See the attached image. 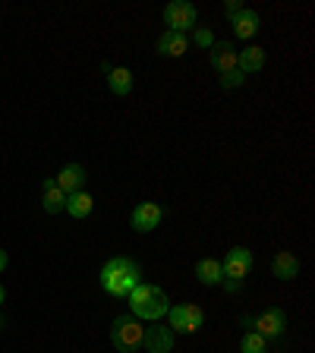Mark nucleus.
Returning <instances> with one entry per match:
<instances>
[{"label": "nucleus", "instance_id": "obj_24", "mask_svg": "<svg viewBox=\"0 0 315 353\" xmlns=\"http://www.w3.org/2000/svg\"><path fill=\"white\" fill-rule=\"evenodd\" d=\"M240 10H243V3H240V0H227V3H224V13H227V16L240 13Z\"/></svg>", "mask_w": 315, "mask_h": 353}, {"label": "nucleus", "instance_id": "obj_3", "mask_svg": "<svg viewBox=\"0 0 315 353\" xmlns=\"http://www.w3.org/2000/svg\"><path fill=\"white\" fill-rule=\"evenodd\" d=\"M142 338H145V322H139L136 316L123 312L110 322V344L120 353H136L142 350Z\"/></svg>", "mask_w": 315, "mask_h": 353}, {"label": "nucleus", "instance_id": "obj_1", "mask_svg": "<svg viewBox=\"0 0 315 353\" xmlns=\"http://www.w3.org/2000/svg\"><path fill=\"white\" fill-rule=\"evenodd\" d=\"M145 281V272L142 265L130 256H114L101 265V274H98V284L108 296H117V300H126V296L136 290V287Z\"/></svg>", "mask_w": 315, "mask_h": 353}, {"label": "nucleus", "instance_id": "obj_28", "mask_svg": "<svg viewBox=\"0 0 315 353\" xmlns=\"http://www.w3.org/2000/svg\"><path fill=\"white\" fill-rule=\"evenodd\" d=\"M3 300H7V290H3V284H0V306H3Z\"/></svg>", "mask_w": 315, "mask_h": 353}, {"label": "nucleus", "instance_id": "obj_26", "mask_svg": "<svg viewBox=\"0 0 315 353\" xmlns=\"http://www.w3.org/2000/svg\"><path fill=\"white\" fill-rule=\"evenodd\" d=\"M110 70H114V63H110V60H101V73H104V76H108V73H110Z\"/></svg>", "mask_w": 315, "mask_h": 353}, {"label": "nucleus", "instance_id": "obj_23", "mask_svg": "<svg viewBox=\"0 0 315 353\" xmlns=\"http://www.w3.org/2000/svg\"><path fill=\"white\" fill-rule=\"evenodd\" d=\"M221 284H224V290H227V294H240V290H243V281H221Z\"/></svg>", "mask_w": 315, "mask_h": 353}, {"label": "nucleus", "instance_id": "obj_29", "mask_svg": "<svg viewBox=\"0 0 315 353\" xmlns=\"http://www.w3.org/2000/svg\"><path fill=\"white\" fill-rule=\"evenodd\" d=\"M0 328H3V316H0Z\"/></svg>", "mask_w": 315, "mask_h": 353}, {"label": "nucleus", "instance_id": "obj_8", "mask_svg": "<svg viewBox=\"0 0 315 353\" xmlns=\"http://www.w3.org/2000/svg\"><path fill=\"white\" fill-rule=\"evenodd\" d=\"M161 221H164V208L158 202H139L130 212V228L136 234H152V230L161 228Z\"/></svg>", "mask_w": 315, "mask_h": 353}, {"label": "nucleus", "instance_id": "obj_21", "mask_svg": "<svg viewBox=\"0 0 315 353\" xmlns=\"http://www.w3.org/2000/svg\"><path fill=\"white\" fill-rule=\"evenodd\" d=\"M192 41H196V48H202V51H212L214 32L205 29V26H196V29H192Z\"/></svg>", "mask_w": 315, "mask_h": 353}, {"label": "nucleus", "instance_id": "obj_4", "mask_svg": "<svg viewBox=\"0 0 315 353\" xmlns=\"http://www.w3.org/2000/svg\"><path fill=\"white\" fill-rule=\"evenodd\" d=\"M167 328L174 334H196L205 325V309L196 306V303H176V306L167 309Z\"/></svg>", "mask_w": 315, "mask_h": 353}, {"label": "nucleus", "instance_id": "obj_22", "mask_svg": "<svg viewBox=\"0 0 315 353\" xmlns=\"http://www.w3.org/2000/svg\"><path fill=\"white\" fill-rule=\"evenodd\" d=\"M243 82H246V73H240V70H230V73H221L218 76V85L221 88H240Z\"/></svg>", "mask_w": 315, "mask_h": 353}, {"label": "nucleus", "instance_id": "obj_10", "mask_svg": "<svg viewBox=\"0 0 315 353\" xmlns=\"http://www.w3.org/2000/svg\"><path fill=\"white\" fill-rule=\"evenodd\" d=\"M227 22H230V29H234V38H240V41H250V38H256L258 26H262V16H258L256 10L243 7L240 13L227 16Z\"/></svg>", "mask_w": 315, "mask_h": 353}, {"label": "nucleus", "instance_id": "obj_11", "mask_svg": "<svg viewBox=\"0 0 315 353\" xmlns=\"http://www.w3.org/2000/svg\"><path fill=\"white\" fill-rule=\"evenodd\" d=\"M190 51V35H180V32H167L164 29L154 41V54L158 57H183Z\"/></svg>", "mask_w": 315, "mask_h": 353}, {"label": "nucleus", "instance_id": "obj_25", "mask_svg": "<svg viewBox=\"0 0 315 353\" xmlns=\"http://www.w3.org/2000/svg\"><path fill=\"white\" fill-rule=\"evenodd\" d=\"M7 265H10V256H7V250H0V272H7Z\"/></svg>", "mask_w": 315, "mask_h": 353}, {"label": "nucleus", "instance_id": "obj_15", "mask_svg": "<svg viewBox=\"0 0 315 353\" xmlns=\"http://www.w3.org/2000/svg\"><path fill=\"white\" fill-rule=\"evenodd\" d=\"M63 212L70 214V218H76V221H85L88 214L95 212V196H92V192H85V190L70 192V196H66Z\"/></svg>", "mask_w": 315, "mask_h": 353}, {"label": "nucleus", "instance_id": "obj_7", "mask_svg": "<svg viewBox=\"0 0 315 353\" xmlns=\"http://www.w3.org/2000/svg\"><path fill=\"white\" fill-rule=\"evenodd\" d=\"M252 331L256 334H262L265 341H278L281 334L287 331V312L278 306L265 309V312H258V316H252Z\"/></svg>", "mask_w": 315, "mask_h": 353}, {"label": "nucleus", "instance_id": "obj_12", "mask_svg": "<svg viewBox=\"0 0 315 353\" xmlns=\"http://www.w3.org/2000/svg\"><path fill=\"white\" fill-rule=\"evenodd\" d=\"M208 63H212L214 73H230V70H236V51L230 41H214L212 51H208Z\"/></svg>", "mask_w": 315, "mask_h": 353}, {"label": "nucleus", "instance_id": "obj_19", "mask_svg": "<svg viewBox=\"0 0 315 353\" xmlns=\"http://www.w3.org/2000/svg\"><path fill=\"white\" fill-rule=\"evenodd\" d=\"M196 281L199 284H205V287H218L221 281H224L218 259H199L196 262Z\"/></svg>", "mask_w": 315, "mask_h": 353}, {"label": "nucleus", "instance_id": "obj_14", "mask_svg": "<svg viewBox=\"0 0 315 353\" xmlns=\"http://www.w3.org/2000/svg\"><path fill=\"white\" fill-rule=\"evenodd\" d=\"M236 70L246 73V76L262 73L265 70V48H258V44H246L243 51H236Z\"/></svg>", "mask_w": 315, "mask_h": 353}, {"label": "nucleus", "instance_id": "obj_5", "mask_svg": "<svg viewBox=\"0 0 315 353\" xmlns=\"http://www.w3.org/2000/svg\"><path fill=\"white\" fill-rule=\"evenodd\" d=\"M161 19H164V26H167V32L186 35V32H192L199 26V7L190 3V0H170L167 7H164Z\"/></svg>", "mask_w": 315, "mask_h": 353}, {"label": "nucleus", "instance_id": "obj_9", "mask_svg": "<svg viewBox=\"0 0 315 353\" xmlns=\"http://www.w3.org/2000/svg\"><path fill=\"white\" fill-rule=\"evenodd\" d=\"M142 347H145L148 353H174L176 334L164 322H152V325H145V338H142Z\"/></svg>", "mask_w": 315, "mask_h": 353}, {"label": "nucleus", "instance_id": "obj_6", "mask_svg": "<svg viewBox=\"0 0 315 353\" xmlns=\"http://www.w3.org/2000/svg\"><path fill=\"white\" fill-rule=\"evenodd\" d=\"M250 272H252V250L250 246H230L227 256L221 259L224 281H246Z\"/></svg>", "mask_w": 315, "mask_h": 353}, {"label": "nucleus", "instance_id": "obj_18", "mask_svg": "<svg viewBox=\"0 0 315 353\" xmlns=\"http://www.w3.org/2000/svg\"><path fill=\"white\" fill-rule=\"evenodd\" d=\"M272 272L278 281H294L296 274H300V259H296L294 252H278L272 262Z\"/></svg>", "mask_w": 315, "mask_h": 353}, {"label": "nucleus", "instance_id": "obj_16", "mask_svg": "<svg viewBox=\"0 0 315 353\" xmlns=\"http://www.w3.org/2000/svg\"><path fill=\"white\" fill-rule=\"evenodd\" d=\"M132 85H136V79H132V70H130V66H114V70L108 73L110 95L126 98V95H132Z\"/></svg>", "mask_w": 315, "mask_h": 353}, {"label": "nucleus", "instance_id": "obj_2", "mask_svg": "<svg viewBox=\"0 0 315 353\" xmlns=\"http://www.w3.org/2000/svg\"><path fill=\"white\" fill-rule=\"evenodd\" d=\"M126 303H130V316H136L145 325L164 322V319H167V309H170L167 290L158 284H148V281H142V284L126 296Z\"/></svg>", "mask_w": 315, "mask_h": 353}, {"label": "nucleus", "instance_id": "obj_17", "mask_svg": "<svg viewBox=\"0 0 315 353\" xmlns=\"http://www.w3.org/2000/svg\"><path fill=\"white\" fill-rule=\"evenodd\" d=\"M63 205H66V192L54 183V176H51V180H44V186H41V208L48 214H60V212H63Z\"/></svg>", "mask_w": 315, "mask_h": 353}, {"label": "nucleus", "instance_id": "obj_20", "mask_svg": "<svg viewBox=\"0 0 315 353\" xmlns=\"http://www.w3.org/2000/svg\"><path fill=\"white\" fill-rule=\"evenodd\" d=\"M240 353H268V341L262 334H256V331H243Z\"/></svg>", "mask_w": 315, "mask_h": 353}, {"label": "nucleus", "instance_id": "obj_13", "mask_svg": "<svg viewBox=\"0 0 315 353\" xmlns=\"http://www.w3.org/2000/svg\"><path fill=\"white\" fill-rule=\"evenodd\" d=\"M85 180L88 176H85V168H82V164H63V168L57 170V176H54V183H57L66 196L85 190Z\"/></svg>", "mask_w": 315, "mask_h": 353}, {"label": "nucleus", "instance_id": "obj_27", "mask_svg": "<svg viewBox=\"0 0 315 353\" xmlns=\"http://www.w3.org/2000/svg\"><path fill=\"white\" fill-rule=\"evenodd\" d=\"M240 325H243V328H250V331H252V316H243V319H240Z\"/></svg>", "mask_w": 315, "mask_h": 353}]
</instances>
